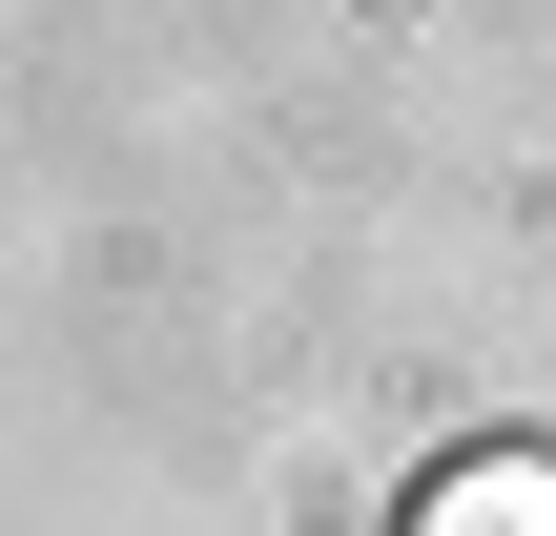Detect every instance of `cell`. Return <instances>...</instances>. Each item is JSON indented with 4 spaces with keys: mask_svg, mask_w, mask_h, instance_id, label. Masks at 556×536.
<instances>
[{
    "mask_svg": "<svg viewBox=\"0 0 556 536\" xmlns=\"http://www.w3.org/2000/svg\"><path fill=\"white\" fill-rule=\"evenodd\" d=\"M413 536H556V454H475L454 496H413Z\"/></svg>",
    "mask_w": 556,
    "mask_h": 536,
    "instance_id": "obj_1",
    "label": "cell"
}]
</instances>
